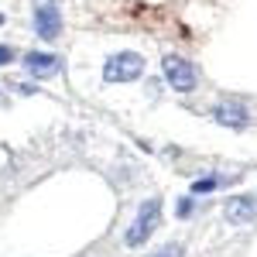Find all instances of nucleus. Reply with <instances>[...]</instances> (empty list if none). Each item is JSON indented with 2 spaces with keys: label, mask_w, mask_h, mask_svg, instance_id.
Returning a JSON list of instances; mask_svg holds the SVG:
<instances>
[{
  "label": "nucleus",
  "mask_w": 257,
  "mask_h": 257,
  "mask_svg": "<svg viewBox=\"0 0 257 257\" xmlns=\"http://www.w3.org/2000/svg\"><path fill=\"white\" fill-rule=\"evenodd\" d=\"M158 219H161V202H158V199H148V202L141 206V213H138V219H134V226L127 230V247H141L144 240L155 233Z\"/></svg>",
  "instance_id": "obj_1"
},
{
  "label": "nucleus",
  "mask_w": 257,
  "mask_h": 257,
  "mask_svg": "<svg viewBox=\"0 0 257 257\" xmlns=\"http://www.w3.org/2000/svg\"><path fill=\"white\" fill-rule=\"evenodd\" d=\"M141 72H144V59L134 55V52L113 55V59H106V65H103V79L106 82H131V79H138Z\"/></svg>",
  "instance_id": "obj_2"
},
{
  "label": "nucleus",
  "mask_w": 257,
  "mask_h": 257,
  "mask_svg": "<svg viewBox=\"0 0 257 257\" xmlns=\"http://www.w3.org/2000/svg\"><path fill=\"white\" fill-rule=\"evenodd\" d=\"M35 28L45 41H55L62 35V14L59 0H35Z\"/></svg>",
  "instance_id": "obj_3"
},
{
  "label": "nucleus",
  "mask_w": 257,
  "mask_h": 257,
  "mask_svg": "<svg viewBox=\"0 0 257 257\" xmlns=\"http://www.w3.org/2000/svg\"><path fill=\"white\" fill-rule=\"evenodd\" d=\"M161 69H165V79L172 82V89H178V93H189V89L196 86V69H192V62L178 59V55H165Z\"/></svg>",
  "instance_id": "obj_4"
},
{
  "label": "nucleus",
  "mask_w": 257,
  "mask_h": 257,
  "mask_svg": "<svg viewBox=\"0 0 257 257\" xmlns=\"http://www.w3.org/2000/svg\"><path fill=\"white\" fill-rule=\"evenodd\" d=\"M223 213H226L230 223H250V219H257V199L254 196H233V199H226Z\"/></svg>",
  "instance_id": "obj_5"
},
{
  "label": "nucleus",
  "mask_w": 257,
  "mask_h": 257,
  "mask_svg": "<svg viewBox=\"0 0 257 257\" xmlns=\"http://www.w3.org/2000/svg\"><path fill=\"white\" fill-rule=\"evenodd\" d=\"M24 65H28L31 76H55V72H62V59L59 55H48V52H31L24 59Z\"/></svg>",
  "instance_id": "obj_6"
},
{
  "label": "nucleus",
  "mask_w": 257,
  "mask_h": 257,
  "mask_svg": "<svg viewBox=\"0 0 257 257\" xmlns=\"http://www.w3.org/2000/svg\"><path fill=\"white\" fill-rule=\"evenodd\" d=\"M213 117H216L219 123H226V127H247V120H250L240 103H223V106H216Z\"/></svg>",
  "instance_id": "obj_7"
},
{
  "label": "nucleus",
  "mask_w": 257,
  "mask_h": 257,
  "mask_svg": "<svg viewBox=\"0 0 257 257\" xmlns=\"http://www.w3.org/2000/svg\"><path fill=\"white\" fill-rule=\"evenodd\" d=\"M151 257H182V247H178V243H168V247H161V250H155Z\"/></svg>",
  "instance_id": "obj_8"
},
{
  "label": "nucleus",
  "mask_w": 257,
  "mask_h": 257,
  "mask_svg": "<svg viewBox=\"0 0 257 257\" xmlns=\"http://www.w3.org/2000/svg\"><path fill=\"white\" fill-rule=\"evenodd\" d=\"M213 185H216V178H202V182H196V185H192V192H209V189H213Z\"/></svg>",
  "instance_id": "obj_9"
},
{
  "label": "nucleus",
  "mask_w": 257,
  "mask_h": 257,
  "mask_svg": "<svg viewBox=\"0 0 257 257\" xmlns=\"http://www.w3.org/2000/svg\"><path fill=\"white\" fill-rule=\"evenodd\" d=\"M14 59V52H11V48H7V45H0V65H7V62Z\"/></svg>",
  "instance_id": "obj_10"
}]
</instances>
